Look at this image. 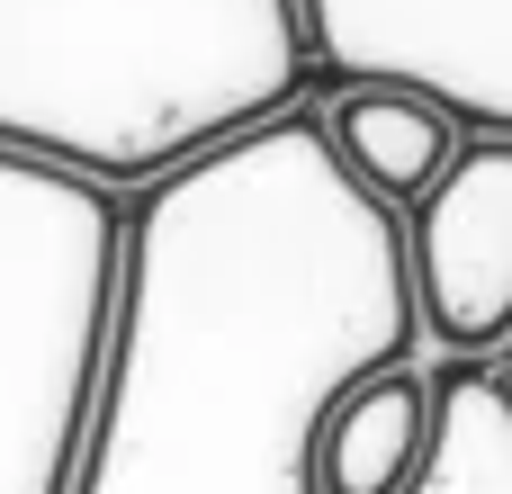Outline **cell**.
<instances>
[{"mask_svg": "<svg viewBox=\"0 0 512 494\" xmlns=\"http://www.w3.org/2000/svg\"><path fill=\"white\" fill-rule=\"evenodd\" d=\"M414 342L405 216L288 108L126 198L72 494H324V423Z\"/></svg>", "mask_w": 512, "mask_h": 494, "instance_id": "obj_1", "label": "cell"}, {"mask_svg": "<svg viewBox=\"0 0 512 494\" xmlns=\"http://www.w3.org/2000/svg\"><path fill=\"white\" fill-rule=\"evenodd\" d=\"M315 0H0V153L117 198L306 108Z\"/></svg>", "mask_w": 512, "mask_h": 494, "instance_id": "obj_2", "label": "cell"}, {"mask_svg": "<svg viewBox=\"0 0 512 494\" xmlns=\"http://www.w3.org/2000/svg\"><path fill=\"white\" fill-rule=\"evenodd\" d=\"M126 198L54 162L0 153V494H72Z\"/></svg>", "mask_w": 512, "mask_h": 494, "instance_id": "obj_3", "label": "cell"}, {"mask_svg": "<svg viewBox=\"0 0 512 494\" xmlns=\"http://www.w3.org/2000/svg\"><path fill=\"white\" fill-rule=\"evenodd\" d=\"M423 333L459 360L512 342V135H477L450 153L441 189L405 216Z\"/></svg>", "mask_w": 512, "mask_h": 494, "instance_id": "obj_4", "label": "cell"}, {"mask_svg": "<svg viewBox=\"0 0 512 494\" xmlns=\"http://www.w3.org/2000/svg\"><path fill=\"white\" fill-rule=\"evenodd\" d=\"M324 135H333L342 171H351L378 207H396V216H414V207L441 189L450 153H459L450 108L423 99L414 81H351V90L324 108Z\"/></svg>", "mask_w": 512, "mask_h": 494, "instance_id": "obj_5", "label": "cell"}, {"mask_svg": "<svg viewBox=\"0 0 512 494\" xmlns=\"http://www.w3.org/2000/svg\"><path fill=\"white\" fill-rule=\"evenodd\" d=\"M432 450V378L387 369L324 423V494H405Z\"/></svg>", "mask_w": 512, "mask_h": 494, "instance_id": "obj_6", "label": "cell"}, {"mask_svg": "<svg viewBox=\"0 0 512 494\" xmlns=\"http://www.w3.org/2000/svg\"><path fill=\"white\" fill-rule=\"evenodd\" d=\"M405 494H512V369L450 360L432 378V450Z\"/></svg>", "mask_w": 512, "mask_h": 494, "instance_id": "obj_7", "label": "cell"}]
</instances>
